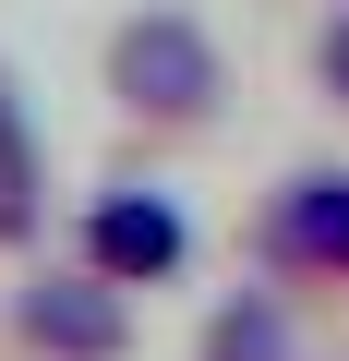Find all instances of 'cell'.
<instances>
[{
  "instance_id": "5b68a950",
  "label": "cell",
  "mask_w": 349,
  "mask_h": 361,
  "mask_svg": "<svg viewBox=\"0 0 349 361\" xmlns=\"http://www.w3.org/2000/svg\"><path fill=\"white\" fill-rule=\"evenodd\" d=\"M25 229H37V133H25L13 73H0V241H25Z\"/></svg>"
},
{
  "instance_id": "8992f818",
  "label": "cell",
  "mask_w": 349,
  "mask_h": 361,
  "mask_svg": "<svg viewBox=\"0 0 349 361\" xmlns=\"http://www.w3.org/2000/svg\"><path fill=\"white\" fill-rule=\"evenodd\" d=\"M205 361H289V313H277L265 289H241V301L205 325Z\"/></svg>"
},
{
  "instance_id": "3957f363",
  "label": "cell",
  "mask_w": 349,
  "mask_h": 361,
  "mask_svg": "<svg viewBox=\"0 0 349 361\" xmlns=\"http://www.w3.org/2000/svg\"><path fill=\"white\" fill-rule=\"evenodd\" d=\"M13 325H25V349H49V361H121L133 349V313H121V289L85 265V277H37L25 301H13Z\"/></svg>"
},
{
  "instance_id": "277c9868",
  "label": "cell",
  "mask_w": 349,
  "mask_h": 361,
  "mask_svg": "<svg viewBox=\"0 0 349 361\" xmlns=\"http://www.w3.org/2000/svg\"><path fill=\"white\" fill-rule=\"evenodd\" d=\"M277 253L313 277H349V169H313L277 193Z\"/></svg>"
},
{
  "instance_id": "6da1fadb",
  "label": "cell",
  "mask_w": 349,
  "mask_h": 361,
  "mask_svg": "<svg viewBox=\"0 0 349 361\" xmlns=\"http://www.w3.org/2000/svg\"><path fill=\"white\" fill-rule=\"evenodd\" d=\"M109 97H121L133 121L193 133V121L217 109V37H205L193 13H133V25L109 37Z\"/></svg>"
},
{
  "instance_id": "52a82bcc",
  "label": "cell",
  "mask_w": 349,
  "mask_h": 361,
  "mask_svg": "<svg viewBox=\"0 0 349 361\" xmlns=\"http://www.w3.org/2000/svg\"><path fill=\"white\" fill-rule=\"evenodd\" d=\"M313 73H325V97H337V109H349V13H337V25H325V49H313Z\"/></svg>"
},
{
  "instance_id": "7a4b0ae2",
  "label": "cell",
  "mask_w": 349,
  "mask_h": 361,
  "mask_svg": "<svg viewBox=\"0 0 349 361\" xmlns=\"http://www.w3.org/2000/svg\"><path fill=\"white\" fill-rule=\"evenodd\" d=\"M181 253H193V229H181V205H169V193H97V205H85V265H97L109 289L181 277Z\"/></svg>"
}]
</instances>
